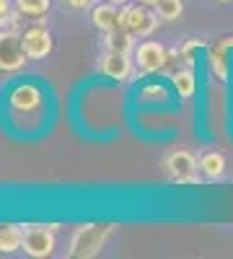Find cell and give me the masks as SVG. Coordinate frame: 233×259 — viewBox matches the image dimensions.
Here are the masks:
<instances>
[{"label":"cell","mask_w":233,"mask_h":259,"mask_svg":"<svg viewBox=\"0 0 233 259\" xmlns=\"http://www.w3.org/2000/svg\"><path fill=\"white\" fill-rule=\"evenodd\" d=\"M140 99H148V104H163L166 101V91H163V85H148V89H143Z\"/></svg>","instance_id":"cell-19"},{"label":"cell","mask_w":233,"mask_h":259,"mask_svg":"<svg viewBox=\"0 0 233 259\" xmlns=\"http://www.w3.org/2000/svg\"><path fill=\"white\" fill-rule=\"evenodd\" d=\"M50 6H52V0H16V11L21 16H31V18L47 16Z\"/></svg>","instance_id":"cell-16"},{"label":"cell","mask_w":233,"mask_h":259,"mask_svg":"<svg viewBox=\"0 0 233 259\" xmlns=\"http://www.w3.org/2000/svg\"><path fill=\"white\" fill-rule=\"evenodd\" d=\"M21 246H24V231H21L18 226H13V223L0 226V251L11 254V251H16Z\"/></svg>","instance_id":"cell-15"},{"label":"cell","mask_w":233,"mask_h":259,"mask_svg":"<svg viewBox=\"0 0 233 259\" xmlns=\"http://www.w3.org/2000/svg\"><path fill=\"white\" fill-rule=\"evenodd\" d=\"M112 233V226H104V223H88V226H80L75 228L73 239H70V256L75 259H88L96 256L107 241V236Z\"/></svg>","instance_id":"cell-1"},{"label":"cell","mask_w":233,"mask_h":259,"mask_svg":"<svg viewBox=\"0 0 233 259\" xmlns=\"http://www.w3.org/2000/svg\"><path fill=\"white\" fill-rule=\"evenodd\" d=\"M200 171L207 179H220L225 171V156L218 153V150H207V153L200 156Z\"/></svg>","instance_id":"cell-13"},{"label":"cell","mask_w":233,"mask_h":259,"mask_svg":"<svg viewBox=\"0 0 233 259\" xmlns=\"http://www.w3.org/2000/svg\"><path fill=\"white\" fill-rule=\"evenodd\" d=\"M109 3H114V6H119V8H122V6L130 3V0H109Z\"/></svg>","instance_id":"cell-23"},{"label":"cell","mask_w":233,"mask_h":259,"mask_svg":"<svg viewBox=\"0 0 233 259\" xmlns=\"http://www.w3.org/2000/svg\"><path fill=\"white\" fill-rule=\"evenodd\" d=\"M29 62V55L24 50V39L18 29H3L0 31V73H18Z\"/></svg>","instance_id":"cell-3"},{"label":"cell","mask_w":233,"mask_h":259,"mask_svg":"<svg viewBox=\"0 0 233 259\" xmlns=\"http://www.w3.org/2000/svg\"><path fill=\"white\" fill-rule=\"evenodd\" d=\"M135 3H140V6H148V8H156V6H158V0H135Z\"/></svg>","instance_id":"cell-22"},{"label":"cell","mask_w":233,"mask_h":259,"mask_svg":"<svg viewBox=\"0 0 233 259\" xmlns=\"http://www.w3.org/2000/svg\"><path fill=\"white\" fill-rule=\"evenodd\" d=\"M156 13L161 16V21H179L184 13V3L181 0H158Z\"/></svg>","instance_id":"cell-17"},{"label":"cell","mask_w":233,"mask_h":259,"mask_svg":"<svg viewBox=\"0 0 233 259\" xmlns=\"http://www.w3.org/2000/svg\"><path fill=\"white\" fill-rule=\"evenodd\" d=\"M24 39V50L29 55V60H44L52 52V36L44 26H31L21 34Z\"/></svg>","instance_id":"cell-8"},{"label":"cell","mask_w":233,"mask_h":259,"mask_svg":"<svg viewBox=\"0 0 233 259\" xmlns=\"http://www.w3.org/2000/svg\"><path fill=\"white\" fill-rule=\"evenodd\" d=\"M163 168L176 184H197L200 182V177H197L200 158H195V153H189L184 148L171 150V153L163 158Z\"/></svg>","instance_id":"cell-4"},{"label":"cell","mask_w":233,"mask_h":259,"mask_svg":"<svg viewBox=\"0 0 233 259\" xmlns=\"http://www.w3.org/2000/svg\"><path fill=\"white\" fill-rule=\"evenodd\" d=\"M153 11L156 8H148V6H140V3H135V6L127 3V6L119 8V26L124 31L135 34V36L153 34L158 29V24H161V16L153 13Z\"/></svg>","instance_id":"cell-2"},{"label":"cell","mask_w":233,"mask_h":259,"mask_svg":"<svg viewBox=\"0 0 233 259\" xmlns=\"http://www.w3.org/2000/svg\"><path fill=\"white\" fill-rule=\"evenodd\" d=\"M202 47V41L200 39H187L184 45H181V50H179V60L187 65V68H192L195 65V57H197V50Z\"/></svg>","instance_id":"cell-18"},{"label":"cell","mask_w":233,"mask_h":259,"mask_svg":"<svg viewBox=\"0 0 233 259\" xmlns=\"http://www.w3.org/2000/svg\"><path fill=\"white\" fill-rule=\"evenodd\" d=\"M68 8L73 11H86V8H94V0H62Z\"/></svg>","instance_id":"cell-20"},{"label":"cell","mask_w":233,"mask_h":259,"mask_svg":"<svg viewBox=\"0 0 233 259\" xmlns=\"http://www.w3.org/2000/svg\"><path fill=\"white\" fill-rule=\"evenodd\" d=\"M215 3H233V0H215Z\"/></svg>","instance_id":"cell-25"},{"label":"cell","mask_w":233,"mask_h":259,"mask_svg":"<svg viewBox=\"0 0 233 259\" xmlns=\"http://www.w3.org/2000/svg\"><path fill=\"white\" fill-rule=\"evenodd\" d=\"M55 228L57 226H39V223H31V226H24V249L29 256L34 259H44V256H52L55 251Z\"/></svg>","instance_id":"cell-5"},{"label":"cell","mask_w":233,"mask_h":259,"mask_svg":"<svg viewBox=\"0 0 233 259\" xmlns=\"http://www.w3.org/2000/svg\"><path fill=\"white\" fill-rule=\"evenodd\" d=\"M135 34H130V31H124L122 26H117V29H112V31H107L104 34V47L107 50H114V52H124V55H135Z\"/></svg>","instance_id":"cell-11"},{"label":"cell","mask_w":233,"mask_h":259,"mask_svg":"<svg viewBox=\"0 0 233 259\" xmlns=\"http://www.w3.org/2000/svg\"><path fill=\"white\" fill-rule=\"evenodd\" d=\"M91 21H94V26L101 29L104 34L117 29L119 26V6L109 3V0H104V3H99V6L91 8Z\"/></svg>","instance_id":"cell-10"},{"label":"cell","mask_w":233,"mask_h":259,"mask_svg":"<svg viewBox=\"0 0 233 259\" xmlns=\"http://www.w3.org/2000/svg\"><path fill=\"white\" fill-rule=\"evenodd\" d=\"M168 62V52L158 41H140L135 47V65L143 73H158L166 68Z\"/></svg>","instance_id":"cell-7"},{"label":"cell","mask_w":233,"mask_h":259,"mask_svg":"<svg viewBox=\"0 0 233 259\" xmlns=\"http://www.w3.org/2000/svg\"><path fill=\"white\" fill-rule=\"evenodd\" d=\"M8 106L13 112H24V114H36L44 106V96L41 89L34 83H21L8 94Z\"/></svg>","instance_id":"cell-6"},{"label":"cell","mask_w":233,"mask_h":259,"mask_svg":"<svg viewBox=\"0 0 233 259\" xmlns=\"http://www.w3.org/2000/svg\"><path fill=\"white\" fill-rule=\"evenodd\" d=\"M101 73L114 80H127L132 75V55L107 50L101 55Z\"/></svg>","instance_id":"cell-9"},{"label":"cell","mask_w":233,"mask_h":259,"mask_svg":"<svg viewBox=\"0 0 233 259\" xmlns=\"http://www.w3.org/2000/svg\"><path fill=\"white\" fill-rule=\"evenodd\" d=\"M207 60H210V73H213L218 80H228V47L223 45V41L210 47Z\"/></svg>","instance_id":"cell-12"},{"label":"cell","mask_w":233,"mask_h":259,"mask_svg":"<svg viewBox=\"0 0 233 259\" xmlns=\"http://www.w3.org/2000/svg\"><path fill=\"white\" fill-rule=\"evenodd\" d=\"M171 83H174V89L181 99H192L197 94V78L192 73V68H181L171 75Z\"/></svg>","instance_id":"cell-14"},{"label":"cell","mask_w":233,"mask_h":259,"mask_svg":"<svg viewBox=\"0 0 233 259\" xmlns=\"http://www.w3.org/2000/svg\"><path fill=\"white\" fill-rule=\"evenodd\" d=\"M11 21V0H0V26Z\"/></svg>","instance_id":"cell-21"},{"label":"cell","mask_w":233,"mask_h":259,"mask_svg":"<svg viewBox=\"0 0 233 259\" xmlns=\"http://www.w3.org/2000/svg\"><path fill=\"white\" fill-rule=\"evenodd\" d=\"M220 41H223L225 47H233V36H230V39H220Z\"/></svg>","instance_id":"cell-24"}]
</instances>
